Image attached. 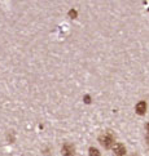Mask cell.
<instances>
[{
  "label": "cell",
  "mask_w": 149,
  "mask_h": 156,
  "mask_svg": "<svg viewBox=\"0 0 149 156\" xmlns=\"http://www.w3.org/2000/svg\"><path fill=\"white\" fill-rule=\"evenodd\" d=\"M100 143L102 144L105 148H110L114 146V137L110 133H105L104 136L100 137Z\"/></svg>",
  "instance_id": "6da1fadb"
},
{
  "label": "cell",
  "mask_w": 149,
  "mask_h": 156,
  "mask_svg": "<svg viewBox=\"0 0 149 156\" xmlns=\"http://www.w3.org/2000/svg\"><path fill=\"white\" fill-rule=\"evenodd\" d=\"M113 154L114 156H125L126 155V147L122 143H115L113 146Z\"/></svg>",
  "instance_id": "7a4b0ae2"
},
{
  "label": "cell",
  "mask_w": 149,
  "mask_h": 156,
  "mask_svg": "<svg viewBox=\"0 0 149 156\" xmlns=\"http://www.w3.org/2000/svg\"><path fill=\"white\" fill-rule=\"evenodd\" d=\"M74 151H75V148H74L73 144H70V143H65L62 146V150H61L64 156H73Z\"/></svg>",
  "instance_id": "3957f363"
},
{
  "label": "cell",
  "mask_w": 149,
  "mask_h": 156,
  "mask_svg": "<svg viewBox=\"0 0 149 156\" xmlns=\"http://www.w3.org/2000/svg\"><path fill=\"white\" fill-rule=\"evenodd\" d=\"M136 112L139 115H144L147 112V103L144 101H141L136 105Z\"/></svg>",
  "instance_id": "277c9868"
},
{
  "label": "cell",
  "mask_w": 149,
  "mask_h": 156,
  "mask_svg": "<svg viewBox=\"0 0 149 156\" xmlns=\"http://www.w3.org/2000/svg\"><path fill=\"white\" fill-rule=\"evenodd\" d=\"M88 154H90V156H100V151H99L96 147H91Z\"/></svg>",
  "instance_id": "5b68a950"
},
{
  "label": "cell",
  "mask_w": 149,
  "mask_h": 156,
  "mask_svg": "<svg viewBox=\"0 0 149 156\" xmlns=\"http://www.w3.org/2000/svg\"><path fill=\"white\" fill-rule=\"evenodd\" d=\"M69 16H70V17H73V18H75L76 17V12H75V10H70Z\"/></svg>",
  "instance_id": "8992f818"
},
{
  "label": "cell",
  "mask_w": 149,
  "mask_h": 156,
  "mask_svg": "<svg viewBox=\"0 0 149 156\" xmlns=\"http://www.w3.org/2000/svg\"><path fill=\"white\" fill-rule=\"evenodd\" d=\"M147 129H148V132H149V122H148V124H147Z\"/></svg>",
  "instance_id": "52a82bcc"
},
{
  "label": "cell",
  "mask_w": 149,
  "mask_h": 156,
  "mask_svg": "<svg viewBox=\"0 0 149 156\" xmlns=\"http://www.w3.org/2000/svg\"><path fill=\"white\" fill-rule=\"evenodd\" d=\"M147 139H148V141H149V136H148V137H147Z\"/></svg>",
  "instance_id": "ba28073f"
},
{
  "label": "cell",
  "mask_w": 149,
  "mask_h": 156,
  "mask_svg": "<svg viewBox=\"0 0 149 156\" xmlns=\"http://www.w3.org/2000/svg\"><path fill=\"white\" fill-rule=\"evenodd\" d=\"M132 156H136V155H132Z\"/></svg>",
  "instance_id": "9c48e42d"
}]
</instances>
